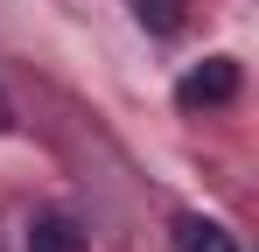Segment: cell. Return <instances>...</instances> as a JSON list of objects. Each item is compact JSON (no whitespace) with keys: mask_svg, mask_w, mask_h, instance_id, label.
<instances>
[{"mask_svg":"<svg viewBox=\"0 0 259 252\" xmlns=\"http://www.w3.org/2000/svg\"><path fill=\"white\" fill-rule=\"evenodd\" d=\"M175 98H182L189 112H203V105H231V98H238V63H231V56H203L189 77L175 84Z\"/></svg>","mask_w":259,"mask_h":252,"instance_id":"6da1fadb","label":"cell"},{"mask_svg":"<svg viewBox=\"0 0 259 252\" xmlns=\"http://www.w3.org/2000/svg\"><path fill=\"white\" fill-rule=\"evenodd\" d=\"M182 7L189 0H133V14H140L147 35H182Z\"/></svg>","mask_w":259,"mask_h":252,"instance_id":"277c9868","label":"cell"},{"mask_svg":"<svg viewBox=\"0 0 259 252\" xmlns=\"http://www.w3.org/2000/svg\"><path fill=\"white\" fill-rule=\"evenodd\" d=\"M0 133H14V105H7V91H0Z\"/></svg>","mask_w":259,"mask_h":252,"instance_id":"5b68a950","label":"cell"},{"mask_svg":"<svg viewBox=\"0 0 259 252\" xmlns=\"http://www.w3.org/2000/svg\"><path fill=\"white\" fill-rule=\"evenodd\" d=\"M175 252H238L217 217H175Z\"/></svg>","mask_w":259,"mask_h":252,"instance_id":"7a4b0ae2","label":"cell"},{"mask_svg":"<svg viewBox=\"0 0 259 252\" xmlns=\"http://www.w3.org/2000/svg\"><path fill=\"white\" fill-rule=\"evenodd\" d=\"M84 238H77V224L70 217H35L28 224V252H77Z\"/></svg>","mask_w":259,"mask_h":252,"instance_id":"3957f363","label":"cell"}]
</instances>
